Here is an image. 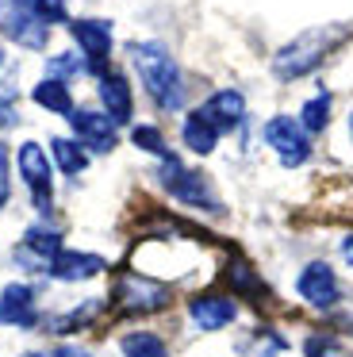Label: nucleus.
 I'll return each mask as SVG.
<instances>
[{
    "instance_id": "nucleus-1",
    "label": "nucleus",
    "mask_w": 353,
    "mask_h": 357,
    "mask_svg": "<svg viewBox=\"0 0 353 357\" xmlns=\"http://www.w3.org/2000/svg\"><path fill=\"white\" fill-rule=\"evenodd\" d=\"M130 62H135L138 77H142L146 93L161 104L165 112H176L184 104V77L169 50L161 43H130Z\"/></svg>"
},
{
    "instance_id": "nucleus-2",
    "label": "nucleus",
    "mask_w": 353,
    "mask_h": 357,
    "mask_svg": "<svg viewBox=\"0 0 353 357\" xmlns=\"http://www.w3.org/2000/svg\"><path fill=\"white\" fill-rule=\"evenodd\" d=\"M342 39H345L342 27H319V31H303L299 39H292L288 47L276 50V58H273L276 77L296 81V77H303V73H311L315 66H319Z\"/></svg>"
},
{
    "instance_id": "nucleus-3",
    "label": "nucleus",
    "mask_w": 353,
    "mask_h": 357,
    "mask_svg": "<svg viewBox=\"0 0 353 357\" xmlns=\"http://www.w3.org/2000/svg\"><path fill=\"white\" fill-rule=\"evenodd\" d=\"M0 31L27 50H43L50 39L46 24L27 8V0H0Z\"/></svg>"
},
{
    "instance_id": "nucleus-4",
    "label": "nucleus",
    "mask_w": 353,
    "mask_h": 357,
    "mask_svg": "<svg viewBox=\"0 0 353 357\" xmlns=\"http://www.w3.org/2000/svg\"><path fill=\"white\" fill-rule=\"evenodd\" d=\"M115 300H119V307L127 315H150V311L169 307V288L150 277H119Z\"/></svg>"
},
{
    "instance_id": "nucleus-5",
    "label": "nucleus",
    "mask_w": 353,
    "mask_h": 357,
    "mask_svg": "<svg viewBox=\"0 0 353 357\" xmlns=\"http://www.w3.org/2000/svg\"><path fill=\"white\" fill-rule=\"evenodd\" d=\"M265 139H269V146L276 150V158H280L284 165H292V169L303 165L307 154H311V142H307L303 123H296V119H288V116L269 119V123H265Z\"/></svg>"
},
{
    "instance_id": "nucleus-6",
    "label": "nucleus",
    "mask_w": 353,
    "mask_h": 357,
    "mask_svg": "<svg viewBox=\"0 0 353 357\" xmlns=\"http://www.w3.org/2000/svg\"><path fill=\"white\" fill-rule=\"evenodd\" d=\"M161 162H165V165H161V181H165V188L176 196V200L192 204V208H219V204H215V196H211V188H207V181L200 177V173L184 169L173 154L161 158Z\"/></svg>"
},
{
    "instance_id": "nucleus-7",
    "label": "nucleus",
    "mask_w": 353,
    "mask_h": 357,
    "mask_svg": "<svg viewBox=\"0 0 353 357\" xmlns=\"http://www.w3.org/2000/svg\"><path fill=\"white\" fill-rule=\"evenodd\" d=\"M15 162H20V177L27 181L35 208L50 211V158L43 154V146H38V142H23Z\"/></svg>"
},
{
    "instance_id": "nucleus-8",
    "label": "nucleus",
    "mask_w": 353,
    "mask_h": 357,
    "mask_svg": "<svg viewBox=\"0 0 353 357\" xmlns=\"http://www.w3.org/2000/svg\"><path fill=\"white\" fill-rule=\"evenodd\" d=\"M69 123H73L77 142H81L84 150H92V154H107V150L115 146V123L104 116V112H92V108H73Z\"/></svg>"
},
{
    "instance_id": "nucleus-9",
    "label": "nucleus",
    "mask_w": 353,
    "mask_h": 357,
    "mask_svg": "<svg viewBox=\"0 0 353 357\" xmlns=\"http://www.w3.org/2000/svg\"><path fill=\"white\" fill-rule=\"evenodd\" d=\"M299 296H303L311 307H319V311H326V307H334L338 303V296H342V288H338V277H334V269H330L326 261H311L303 273H299Z\"/></svg>"
},
{
    "instance_id": "nucleus-10",
    "label": "nucleus",
    "mask_w": 353,
    "mask_h": 357,
    "mask_svg": "<svg viewBox=\"0 0 353 357\" xmlns=\"http://www.w3.org/2000/svg\"><path fill=\"white\" fill-rule=\"evenodd\" d=\"M69 31H73L77 47H81L84 58H89V70L100 73V62H104L107 50H112V27H107L104 20H73Z\"/></svg>"
},
{
    "instance_id": "nucleus-11",
    "label": "nucleus",
    "mask_w": 353,
    "mask_h": 357,
    "mask_svg": "<svg viewBox=\"0 0 353 357\" xmlns=\"http://www.w3.org/2000/svg\"><path fill=\"white\" fill-rule=\"evenodd\" d=\"M188 315H192V323H196L200 331H223L227 323H234L238 307H234L230 296L207 292V296H196V300L188 303Z\"/></svg>"
},
{
    "instance_id": "nucleus-12",
    "label": "nucleus",
    "mask_w": 353,
    "mask_h": 357,
    "mask_svg": "<svg viewBox=\"0 0 353 357\" xmlns=\"http://www.w3.org/2000/svg\"><path fill=\"white\" fill-rule=\"evenodd\" d=\"M46 273H50L54 280H69V284H73V280H89V277H96V273H104V257L84 254V250H61Z\"/></svg>"
},
{
    "instance_id": "nucleus-13",
    "label": "nucleus",
    "mask_w": 353,
    "mask_h": 357,
    "mask_svg": "<svg viewBox=\"0 0 353 357\" xmlns=\"http://www.w3.org/2000/svg\"><path fill=\"white\" fill-rule=\"evenodd\" d=\"M0 323L4 326H35V292L31 284H8L0 292Z\"/></svg>"
},
{
    "instance_id": "nucleus-14",
    "label": "nucleus",
    "mask_w": 353,
    "mask_h": 357,
    "mask_svg": "<svg viewBox=\"0 0 353 357\" xmlns=\"http://www.w3.org/2000/svg\"><path fill=\"white\" fill-rule=\"evenodd\" d=\"M200 112H204V119L215 127V131H227V127H238V123H242L246 100H242V93H234V89H223V93H215Z\"/></svg>"
},
{
    "instance_id": "nucleus-15",
    "label": "nucleus",
    "mask_w": 353,
    "mask_h": 357,
    "mask_svg": "<svg viewBox=\"0 0 353 357\" xmlns=\"http://www.w3.org/2000/svg\"><path fill=\"white\" fill-rule=\"evenodd\" d=\"M100 104H104V116L112 119L115 127L130 119V89L127 77L119 73H100Z\"/></svg>"
},
{
    "instance_id": "nucleus-16",
    "label": "nucleus",
    "mask_w": 353,
    "mask_h": 357,
    "mask_svg": "<svg viewBox=\"0 0 353 357\" xmlns=\"http://www.w3.org/2000/svg\"><path fill=\"white\" fill-rule=\"evenodd\" d=\"M215 142H219V131L204 119V112H192V116L184 119V146H188L192 154H211Z\"/></svg>"
},
{
    "instance_id": "nucleus-17",
    "label": "nucleus",
    "mask_w": 353,
    "mask_h": 357,
    "mask_svg": "<svg viewBox=\"0 0 353 357\" xmlns=\"http://www.w3.org/2000/svg\"><path fill=\"white\" fill-rule=\"evenodd\" d=\"M31 100L38 104V108L46 112H58V116H73V96H69V89L61 85V81H38L35 93H31Z\"/></svg>"
},
{
    "instance_id": "nucleus-18",
    "label": "nucleus",
    "mask_w": 353,
    "mask_h": 357,
    "mask_svg": "<svg viewBox=\"0 0 353 357\" xmlns=\"http://www.w3.org/2000/svg\"><path fill=\"white\" fill-rule=\"evenodd\" d=\"M50 150H54V165H58L66 177H77V173L89 165V150H84L77 139H54Z\"/></svg>"
},
{
    "instance_id": "nucleus-19",
    "label": "nucleus",
    "mask_w": 353,
    "mask_h": 357,
    "mask_svg": "<svg viewBox=\"0 0 353 357\" xmlns=\"http://www.w3.org/2000/svg\"><path fill=\"white\" fill-rule=\"evenodd\" d=\"M119 349H123V357H169L165 342H161L158 334H150V331H130V334H123V338H119Z\"/></svg>"
},
{
    "instance_id": "nucleus-20",
    "label": "nucleus",
    "mask_w": 353,
    "mask_h": 357,
    "mask_svg": "<svg viewBox=\"0 0 353 357\" xmlns=\"http://www.w3.org/2000/svg\"><path fill=\"white\" fill-rule=\"evenodd\" d=\"M15 66H8L4 77H0V127H15L20 116H15Z\"/></svg>"
},
{
    "instance_id": "nucleus-21",
    "label": "nucleus",
    "mask_w": 353,
    "mask_h": 357,
    "mask_svg": "<svg viewBox=\"0 0 353 357\" xmlns=\"http://www.w3.org/2000/svg\"><path fill=\"white\" fill-rule=\"evenodd\" d=\"M299 123H303V131H322L330 123V93H319L315 100H307L299 112Z\"/></svg>"
},
{
    "instance_id": "nucleus-22",
    "label": "nucleus",
    "mask_w": 353,
    "mask_h": 357,
    "mask_svg": "<svg viewBox=\"0 0 353 357\" xmlns=\"http://www.w3.org/2000/svg\"><path fill=\"white\" fill-rule=\"evenodd\" d=\"M227 280H230V288H238V292H246V296H261V292H265L261 280L253 277V269L246 261H230L227 265Z\"/></svg>"
},
{
    "instance_id": "nucleus-23",
    "label": "nucleus",
    "mask_w": 353,
    "mask_h": 357,
    "mask_svg": "<svg viewBox=\"0 0 353 357\" xmlns=\"http://www.w3.org/2000/svg\"><path fill=\"white\" fill-rule=\"evenodd\" d=\"M46 70H50V81H61V85H66L69 77L84 73L89 66L81 62V54H58V58H50V62H46Z\"/></svg>"
},
{
    "instance_id": "nucleus-24",
    "label": "nucleus",
    "mask_w": 353,
    "mask_h": 357,
    "mask_svg": "<svg viewBox=\"0 0 353 357\" xmlns=\"http://www.w3.org/2000/svg\"><path fill=\"white\" fill-rule=\"evenodd\" d=\"M27 8L35 12V16L43 20L46 27H50V24H61V20H66L69 0H27Z\"/></svg>"
},
{
    "instance_id": "nucleus-25",
    "label": "nucleus",
    "mask_w": 353,
    "mask_h": 357,
    "mask_svg": "<svg viewBox=\"0 0 353 357\" xmlns=\"http://www.w3.org/2000/svg\"><path fill=\"white\" fill-rule=\"evenodd\" d=\"M96 311H100V303H96V300H89V303H81V311H73V315L54 319L50 331H77V326H84L89 319H96Z\"/></svg>"
},
{
    "instance_id": "nucleus-26",
    "label": "nucleus",
    "mask_w": 353,
    "mask_h": 357,
    "mask_svg": "<svg viewBox=\"0 0 353 357\" xmlns=\"http://www.w3.org/2000/svg\"><path fill=\"white\" fill-rule=\"evenodd\" d=\"M135 146H142V150H150V154H158V158H169V150H165V139H161V131H153V127H135Z\"/></svg>"
},
{
    "instance_id": "nucleus-27",
    "label": "nucleus",
    "mask_w": 353,
    "mask_h": 357,
    "mask_svg": "<svg viewBox=\"0 0 353 357\" xmlns=\"http://www.w3.org/2000/svg\"><path fill=\"white\" fill-rule=\"evenodd\" d=\"M23 357H92V354L81 346H50V349H35V354H23Z\"/></svg>"
},
{
    "instance_id": "nucleus-28",
    "label": "nucleus",
    "mask_w": 353,
    "mask_h": 357,
    "mask_svg": "<svg viewBox=\"0 0 353 357\" xmlns=\"http://www.w3.org/2000/svg\"><path fill=\"white\" fill-rule=\"evenodd\" d=\"M8 200V150L0 146V208H4Z\"/></svg>"
},
{
    "instance_id": "nucleus-29",
    "label": "nucleus",
    "mask_w": 353,
    "mask_h": 357,
    "mask_svg": "<svg viewBox=\"0 0 353 357\" xmlns=\"http://www.w3.org/2000/svg\"><path fill=\"white\" fill-rule=\"evenodd\" d=\"M342 257H345V261H350V265H353V234H350V238H345V242H342Z\"/></svg>"
},
{
    "instance_id": "nucleus-30",
    "label": "nucleus",
    "mask_w": 353,
    "mask_h": 357,
    "mask_svg": "<svg viewBox=\"0 0 353 357\" xmlns=\"http://www.w3.org/2000/svg\"><path fill=\"white\" fill-rule=\"evenodd\" d=\"M350 135H353V116H350Z\"/></svg>"
},
{
    "instance_id": "nucleus-31",
    "label": "nucleus",
    "mask_w": 353,
    "mask_h": 357,
    "mask_svg": "<svg viewBox=\"0 0 353 357\" xmlns=\"http://www.w3.org/2000/svg\"><path fill=\"white\" fill-rule=\"evenodd\" d=\"M0 62H4V54H0Z\"/></svg>"
}]
</instances>
